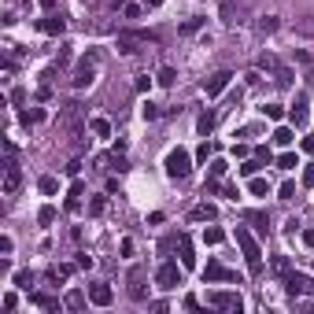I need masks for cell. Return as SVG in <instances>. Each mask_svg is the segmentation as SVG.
Listing matches in <instances>:
<instances>
[{
    "instance_id": "obj_40",
    "label": "cell",
    "mask_w": 314,
    "mask_h": 314,
    "mask_svg": "<svg viewBox=\"0 0 314 314\" xmlns=\"http://www.w3.org/2000/svg\"><path fill=\"white\" fill-rule=\"evenodd\" d=\"M292 196H296V185L284 182V185H281V200H292Z\"/></svg>"
},
{
    "instance_id": "obj_1",
    "label": "cell",
    "mask_w": 314,
    "mask_h": 314,
    "mask_svg": "<svg viewBox=\"0 0 314 314\" xmlns=\"http://www.w3.org/2000/svg\"><path fill=\"white\" fill-rule=\"evenodd\" d=\"M233 240L240 244V252H244V262H248L252 270H259V266H262V252H259V240H255V236H252L248 230H244V226H236V230H233Z\"/></svg>"
},
{
    "instance_id": "obj_45",
    "label": "cell",
    "mask_w": 314,
    "mask_h": 314,
    "mask_svg": "<svg viewBox=\"0 0 314 314\" xmlns=\"http://www.w3.org/2000/svg\"><path fill=\"white\" fill-rule=\"evenodd\" d=\"M274 270H278V274H288V259H274Z\"/></svg>"
},
{
    "instance_id": "obj_39",
    "label": "cell",
    "mask_w": 314,
    "mask_h": 314,
    "mask_svg": "<svg viewBox=\"0 0 314 314\" xmlns=\"http://www.w3.org/2000/svg\"><path fill=\"white\" fill-rule=\"evenodd\" d=\"M37 218H41V222H44V226H48V222H52V218H56V207H41V214H37Z\"/></svg>"
},
{
    "instance_id": "obj_46",
    "label": "cell",
    "mask_w": 314,
    "mask_h": 314,
    "mask_svg": "<svg viewBox=\"0 0 314 314\" xmlns=\"http://www.w3.org/2000/svg\"><path fill=\"white\" fill-rule=\"evenodd\" d=\"M303 244H307V248H314V230H303Z\"/></svg>"
},
{
    "instance_id": "obj_21",
    "label": "cell",
    "mask_w": 314,
    "mask_h": 314,
    "mask_svg": "<svg viewBox=\"0 0 314 314\" xmlns=\"http://www.w3.org/2000/svg\"><path fill=\"white\" fill-rule=\"evenodd\" d=\"M278 166H281V170H296V166H300V156H296V152H284V156L278 159Z\"/></svg>"
},
{
    "instance_id": "obj_19",
    "label": "cell",
    "mask_w": 314,
    "mask_h": 314,
    "mask_svg": "<svg viewBox=\"0 0 314 314\" xmlns=\"http://www.w3.org/2000/svg\"><path fill=\"white\" fill-rule=\"evenodd\" d=\"M89 130L96 133V137H111V122H108V118H92Z\"/></svg>"
},
{
    "instance_id": "obj_44",
    "label": "cell",
    "mask_w": 314,
    "mask_h": 314,
    "mask_svg": "<svg viewBox=\"0 0 314 314\" xmlns=\"http://www.w3.org/2000/svg\"><path fill=\"white\" fill-rule=\"evenodd\" d=\"M222 192H226V200H236V196H240V188H236V185H226Z\"/></svg>"
},
{
    "instance_id": "obj_36",
    "label": "cell",
    "mask_w": 314,
    "mask_h": 314,
    "mask_svg": "<svg viewBox=\"0 0 314 314\" xmlns=\"http://www.w3.org/2000/svg\"><path fill=\"white\" fill-rule=\"evenodd\" d=\"M118 252H122V255H126V259H133V240H130V236H122V244H118Z\"/></svg>"
},
{
    "instance_id": "obj_4",
    "label": "cell",
    "mask_w": 314,
    "mask_h": 314,
    "mask_svg": "<svg viewBox=\"0 0 314 314\" xmlns=\"http://www.w3.org/2000/svg\"><path fill=\"white\" fill-rule=\"evenodd\" d=\"M18 185H22V170L15 159H4V196H15Z\"/></svg>"
},
{
    "instance_id": "obj_32",
    "label": "cell",
    "mask_w": 314,
    "mask_h": 314,
    "mask_svg": "<svg viewBox=\"0 0 314 314\" xmlns=\"http://www.w3.org/2000/svg\"><path fill=\"white\" fill-rule=\"evenodd\" d=\"M226 170H230V163H226V159H214L211 163V178H222Z\"/></svg>"
},
{
    "instance_id": "obj_41",
    "label": "cell",
    "mask_w": 314,
    "mask_h": 314,
    "mask_svg": "<svg viewBox=\"0 0 314 314\" xmlns=\"http://www.w3.org/2000/svg\"><path fill=\"white\" fill-rule=\"evenodd\" d=\"M12 248H15V240H12V236H4V240H0V252H4V259L12 255Z\"/></svg>"
},
{
    "instance_id": "obj_14",
    "label": "cell",
    "mask_w": 314,
    "mask_h": 314,
    "mask_svg": "<svg viewBox=\"0 0 314 314\" xmlns=\"http://www.w3.org/2000/svg\"><path fill=\"white\" fill-rule=\"evenodd\" d=\"M82 196H85V188L82 185H70V192H66V211H78Z\"/></svg>"
},
{
    "instance_id": "obj_6",
    "label": "cell",
    "mask_w": 314,
    "mask_h": 314,
    "mask_svg": "<svg viewBox=\"0 0 314 314\" xmlns=\"http://www.w3.org/2000/svg\"><path fill=\"white\" fill-rule=\"evenodd\" d=\"M207 303L218 307V310H240V307H244L236 292H207Z\"/></svg>"
},
{
    "instance_id": "obj_12",
    "label": "cell",
    "mask_w": 314,
    "mask_h": 314,
    "mask_svg": "<svg viewBox=\"0 0 314 314\" xmlns=\"http://www.w3.org/2000/svg\"><path fill=\"white\" fill-rule=\"evenodd\" d=\"M292 122L303 130L307 126V96H296V104H292Z\"/></svg>"
},
{
    "instance_id": "obj_16",
    "label": "cell",
    "mask_w": 314,
    "mask_h": 314,
    "mask_svg": "<svg viewBox=\"0 0 314 314\" xmlns=\"http://www.w3.org/2000/svg\"><path fill=\"white\" fill-rule=\"evenodd\" d=\"M63 26H66V22H63L60 15H48V18L41 22V30H44V34H63Z\"/></svg>"
},
{
    "instance_id": "obj_38",
    "label": "cell",
    "mask_w": 314,
    "mask_h": 314,
    "mask_svg": "<svg viewBox=\"0 0 314 314\" xmlns=\"http://www.w3.org/2000/svg\"><path fill=\"white\" fill-rule=\"evenodd\" d=\"M196 159H200V163H207V159H211V144H200L196 148Z\"/></svg>"
},
{
    "instance_id": "obj_30",
    "label": "cell",
    "mask_w": 314,
    "mask_h": 314,
    "mask_svg": "<svg viewBox=\"0 0 314 314\" xmlns=\"http://www.w3.org/2000/svg\"><path fill=\"white\" fill-rule=\"evenodd\" d=\"M222 236H226V233L214 230V226H211V230H204V240H207V244H222Z\"/></svg>"
},
{
    "instance_id": "obj_25",
    "label": "cell",
    "mask_w": 314,
    "mask_h": 314,
    "mask_svg": "<svg viewBox=\"0 0 314 314\" xmlns=\"http://www.w3.org/2000/svg\"><path fill=\"white\" fill-rule=\"evenodd\" d=\"M34 303L41 310H60V300H52V296H34Z\"/></svg>"
},
{
    "instance_id": "obj_27",
    "label": "cell",
    "mask_w": 314,
    "mask_h": 314,
    "mask_svg": "<svg viewBox=\"0 0 314 314\" xmlns=\"http://www.w3.org/2000/svg\"><path fill=\"white\" fill-rule=\"evenodd\" d=\"M200 26H204V18H200V15H192V18H185V22H182V34H196Z\"/></svg>"
},
{
    "instance_id": "obj_35",
    "label": "cell",
    "mask_w": 314,
    "mask_h": 314,
    "mask_svg": "<svg viewBox=\"0 0 314 314\" xmlns=\"http://www.w3.org/2000/svg\"><path fill=\"white\" fill-rule=\"evenodd\" d=\"M240 174H244V178H255V174H259V163H255V159H252V163H244Z\"/></svg>"
},
{
    "instance_id": "obj_3",
    "label": "cell",
    "mask_w": 314,
    "mask_h": 314,
    "mask_svg": "<svg viewBox=\"0 0 314 314\" xmlns=\"http://www.w3.org/2000/svg\"><path fill=\"white\" fill-rule=\"evenodd\" d=\"M156 284L163 292H170V288H178V284H182V270H178V262H163L156 270Z\"/></svg>"
},
{
    "instance_id": "obj_34",
    "label": "cell",
    "mask_w": 314,
    "mask_h": 314,
    "mask_svg": "<svg viewBox=\"0 0 314 314\" xmlns=\"http://www.w3.org/2000/svg\"><path fill=\"white\" fill-rule=\"evenodd\" d=\"M262 115L266 118H281V104H262Z\"/></svg>"
},
{
    "instance_id": "obj_17",
    "label": "cell",
    "mask_w": 314,
    "mask_h": 314,
    "mask_svg": "<svg viewBox=\"0 0 314 314\" xmlns=\"http://www.w3.org/2000/svg\"><path fill=\"white\" fill-rule=\"evenodd\" d=\"M214 214H218V211H214V207H211V204H200V207H196V211H192V218H196V222H211V218H214Z\"/></svg>"
},
{
    "instance_id": "obj_33",
    "label": "cell",
    "mask_w": 314,
    "mask_h": 314,
    "mask_svg": "<svg viewBox=\"0 0 314 314\" xmlns=\"http://www.w3.org/2000/svg\"><path fill=\"white\" fill-rule=\"evenodd\" d=\"M140 8H144V4H122V15H126V18H140Z\"/></svg>"
},
{
    "instance_id": "obj_31",
    "label": "cell",
    "mask_w": 314,
    "mask_h": 314,
    "mask_svg": "<svg viewBox=\"0 0 314 314\" xmlns=\"http://www.w3.org/2000/svg\"><path fill=\"white\" fill-rule=\"evenodd\" d=\"M56 188H60V182H56V178H41V192H44V196H52Z\"/></svg>"
},
{
    "instance_id": "obj_24",
    "label": "cell",
    "mask_w": 314,
    "mask_h": 314,
    "mask_svg": "<svg viewBox=\"0 0 314 314\" xmlns=\"http://www.w3.org/2000/svg\"><path fill=\"white\" fill-rule=\"evenodd\" d=\"M63 307H66V310H82V307H85V296H82V292H70Z\"/></svg>"
},
{
    "instance_id": "obj_43",
    "label": "cell",
    "mask_w": 314,
    "mask_h": 314,
    "mask_svg": "<svg viewBox=\"0 0 314 314\" xmlns=\"http://www.w3.org/2000/svg\"><path fill=\"white\" fill-rule=\"evenodd\" d=\"M296 34H307V37H314V22H300V26H296Z\"/></svg>"
},
{
    "instance_id": "obj_48",
    "label": "cell",
    "mask_w": 314,
    "mask_h": 314,
    "mask_svg": "<svg viewBox=\"0 0 314 314\" xmlns=\"http://www.w3.org/2000/svg\"><path fill=\"white\" fill-rule=\"evenodd\" d=\"M307 292H314V281H310V284H307Z\"/></svg>"
},
{
    "instance_id": "obj_20",
    "label": "cell",
    "mask_w": 314,
    "mask_h": 314,
    "mask_svg": "<svg viewBox=\"0 0 314 314\" xmlns=\"http://www.w3.org/2000/svg\"><path fill=\"white\" fill-rule=\"evenodd\" d=\"M278 26H281V22H278V15H262V18H259V34H274Z\"/></svg>"
},
{
    "instance_id": "obj_26",
    "label": "cell",
    "mask_w": 314,
    "mask_h": 314,
    "mask_svg": "<svg viewBox=\"0 0 314 314\" xmlns=\"http://www.w3.org/2000/svg\"><path fill=\"white\" fill-rule=\"evenodd\" d=\"M211 126H214V115H207V111H204V115H200V122H196V130L207 137V133H211Z\"/></svg>"
},
{
    "instance_id": "obj_18",
    "label": "cell",
    "mask_w": 314,
    "mask_h": 314,
    "mask_svg": "<svg viewBox=\"0 0 314 314\" xmlns=\"http://www.w3.org/2000/svg\"><path fill=\"white\" fill-rule=\"evenodd\" d=\"M248 222L255 226V233H262V236L270 233V218H266V214H248Z\"/></svg>"
},
{
    "instance_id": "obj_2",
    "label": "cell",
    "mask_w": 314,
    "mask_h": 314,
    "mask_svg": "<svg viewBox=\"0 0 314 314\" xmlns=\"http://www.w3.org/2000/svg\"><path fill=\"white\" fill-rule=\"evenodd\" d=\"M188 170H192V159H188V152H182V148H174L166 156V178H188Z\"/></svg>"
},
{
    "instance_id": "obj_5",
    "label": "cell",
    "mask_w": 314,
    "mask_h": 314,
    "mask_svg": "<svg viewBox=\"0 0 314 314\" xmlns=\"http://www.w3.org/2000/svg\"><path fill=\"white\" fill-rule=\"evenodd\" d=\"M92 78H96V56H85L82 66L74 70V89H85V85H92Z\"/></svg>"
},
{
    "instance_id": "obj_37",
    "label": "cell",
    "mask_w": 314,
    "mask_h": 314,
    "mask_svg": "<svg viewBox=\"0 0 314 314\" xmlns=\"http://www.w3.org/2000/svg\"><path fill=\"white\" fill-rule=\"evenodd\" d=\"M15 284H18V288H30V284H34V274H18Z\"/></svg>"
},
{
    "instance_id": "obj_9",
    "label": "cell",
    "mask_w": 314,
    "mask_h": 314,
    "mask_svg": "<svg viewBox=\"0 0 314 314\" xmlns=\"http://www.w3.org/2000/svg\"><path fill=\"white\" fill-rule=\"evenodd\" d=\"M111 300H115V292H111L108 284H89V303H96V307H111Z\"/></svg>"
},
{
    "instance_id": "obj_10",
    "label": "cell",
    "mask_w": 314,
    "mask_h": 314,
    "mask_svg": "<svg viewBox=\"0 0 314 314\" xmlns=\"http://www.w3.org/2000/svg\"><path fill=\"white\" fill-rule=\"evenodd\" d=\"M130 296L133 300H144V270H140V266L130 270Z\"/></svg>"
},
{
    "instance_id": "obj_8",
    "label": "cell",
    "mask_w": 314,
    "mask_h": 314,
    "mask_svg": "<svg viewBox=\"0 0 314 314\" xmlns=\"http://www.w3.org/2000/svg\"><path fill=\"white\" fill-rule=\"evenodd\" d=\"M204 281H207V284H214V281H233V274L226 270L218 259H211V262L204 266Z\"/></svg>"
},
{
    "instance_id": "obj_42",
    "label": "cell",
    "mask_w": 314,
    "mask_h": 314,
    "mask_svg": "<svg viewBox=\"0 0 314 314\" xmlns=\"http://www.w3.org/2000/svg\"><path fill=\"white\" fill-rule=\"evenodd\" d=\"M303 185H307V188H314V166H307V170H303Z\"/></svg>"
},
{
    "instance_id": "obj_11",
    "label": "cell",
    "mask_w": 314,
    "mask_h": 314,
    "mask_svg": "<svg viewBox=\"0 0 314 314\" xmlns=\"http://www.w3.org/2000/svg\"><path fill=\"white\" fill-rule=\"evenodd\" d=\"M148 41V37L144 34H118V52H137V44H144Z\"/></svg>"
},
{
    "instance_id": "obj_47",
    "label": "cell",
    "mask_w": 314,
    "mask_h": 314,
    "mask_svg": "<svg viewBox=\"0 0 314 314\" xmlns=\"http://www.w3.org/2000/svg\"><path fill=\"white\" fill-rule=\"evenodd\" d=\"M140 4H144V8H159L163 0H140Z\"/></svg>"
},
{
    "instance_id": "obj_15",
    "label": "cell",
    "mask_w": 314,
    "mask_h": 314,
    "mask_svg": "<svg viewBox=\"0 0 314 314\" xmlns=\"http://www.w3.org/2000/svg\"><path fill=\"white\" fill-rule=\"evenodd\" d=\"M274 140H278V144H281V148H288V144H292V140H296V133H292L288 126H278V130H274Z\"/></svg>"
},
{
    "instance_id": "obj_23",
    "label": "cell",
    "mask_w": 314,
    "mask_h": 314,
    "mask_svg": "<svg viewBox=\"0 0 314 314\" xmlns=\"http://www.w3.org/2000/svg\"><path fill=\"white\" fill-rule=\"evenodd\" d=\"M156 82H159V85H174V82H178V70H174V66H163V70L156 74Z\"/></svg>"
},
{
    "instance_id": "obj_7",
    "label": "cell",
    "mask_w": 314,
    "mask_h": 314,
    "mask_svg": "<svg viewBox=\"0 0 314 314\" xmlns=\"http://www.w3.org/2000/svg\"><path fill=\"white\" fill-rule=\"evenodd\" d=\"M230 78H233L230 70H218V74H211V82H204V92H207V100H214L218 92H222L226 85H230Z\"/></svg>"
},
{
    "instance_id": "obj_29",
    "label": "cell",
    "mask_w": 314,
    "mask_h": 314,
    "mask_svg": "<svg viewBox=\"0 0 314 314\" xmlns=\"http://www.w3.org/2000/svg\"><path fill=\"white\" fill-rule=\"evenodd\" d=\"M104 207H108V200H104V196H92L89 200V214H104Z\"/></svg>"
},
{
    "instance_id": "obj_28",
    "label": "cell",
    "mask_w": 314,
    "mask_h": 314,
    "mask_svg": "<svg viewBox=\"0 0 314 314\" xmlns=\"http://www.w3.org/2000/svg\"><path fill=\"white\" fill-rule=\"evenodd\" d=\"M252 196H270V182L255 178V182H252Z\"/></svg>"
},
{
    "instance_id": "obj_13",
    "label": "cell",
    "mask_w": 314,
    "mask_h": 314,
    "mask_svg": "<svg viewBox=\"0 0 314 314\" xmlns=\"http://www.w3.org/2000/svg\"><path fill=\"white\" fill-rule=\"evenodd\" d=\"M182 266H185V270H192V266H196V255H192V240H188V236H182Z\"/></svg>"
},
{
    "instance_id": "obj_22",
    "label": "cell",
    "mask_w": 314,
    "mask_h": 314,
    "mask_svg": "<svg viewBox=\"0 0 314 314\" xmlns=\"http://www.w3.org/2000/svg\"><path fill=\"white\" fill-rule=\"evenodd\" d=\"M140 115H144V122H156V118H159V104L144 100V104H140Z\"/></svg>"
}]
</instances>
